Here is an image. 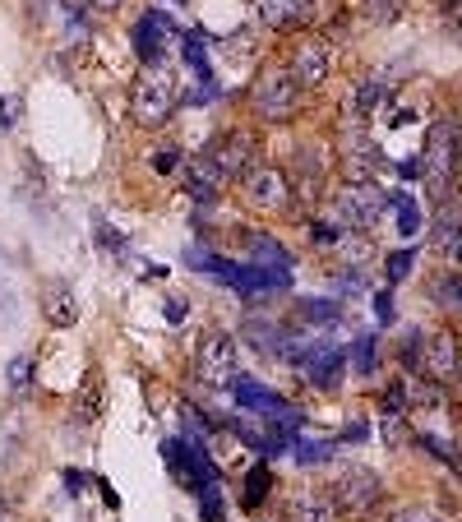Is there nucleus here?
<instances>
[{
	"label": "nucleus",
	"instance_id": "50",
	"mask_svg": "<svg viewBox=\"0 0 462 522\" xmlns=\"http://www.w3.org/2000/svg\"><path fill=\"white\" fill-rule=\"evenodd\" d=\"M458 162H462V144H458Z\"/></svg>",
	"mask_w": 462,
	"mask_h": 522
},
{
	"label": "nucleus",
	"instance_id": "46",
	"mask_svg": "<svg viewBox=\"0 0 462 522\" xmlns=\"http://www.w3.org/2000/svg\"><path fill=\"white\" fill-rule=\"evenodd\" d=\"M398 171H402V176H421V158H407V162H398Z\"/></svg>",
	"mask_w": 462,
	"mask_h": 522
},
{
	"label": "nucleus",
	"instance_id": "43",
	"mask_svg": "<svg viewBox=\"0 0 462 522\" xmlns=\"http://www.w3.org/2000/svg\"><path fill=\"white\" fill-rule=\"evenodd\" d=\"M444 19H449V24L458 28V37H462V0H444Z\"/></svg>",
	"mask_w": 462,
	"mask_h": 522
},
{
	"label": "nucleus",
	"instance_id": "14",
	"mask_svg": "<svg viewBox=\"0 0 462 522\" xmlns=\"http://www.w3.org/2000/svg\"><path fill=\"white\" fill-rule=\"evenodd\" d=\"M167 37H181V28L171 24L162 10L139 14L130 28V42H134V56H139V61H162V56H167Z\"/></svg>",
	"mask_w": 462,
	"mask_h": 522
},
{
	"label": "nucleus",
	"instance_id": "13",
	"mask_svg": "<svg viewBox=\"0 0 462 522\" xmlns=\"http://www.w3.org/2000/svg\"><path fill=\"white\" fill-rule=\"evenodd\" d=\"M287 70L296 74V84L301 88H319L333 74L329 42H324V37H301V42L292 47V65H287Z\"/></svg>",
	"mask_w": 462,
	"mask_h": 522
},
{
	"label": "nucleus",
	"instance_id": "6",
	"mask_svg": "<svg viewBox=\"0 0 462 522\" xmlns=\"http://www.w3.org/2000/svg\"><path fill=\"white\" fill-rule=\"evenodd\" d=\"M236 338L231 333H222V328H208V333H199L195 342V375L204 379V384H213V389H227V384H236Z\"/></svg>",
	"mask_w": 462,
	"mask_h": 522
},
{
	"label": "nucleus",
	"instance_id": "24",
	"mask_svg": "<svg viewBox=\"0 0 462 522\" xmlns=\"http://www.w3.org/2000/svg\"><path fill=\"white\" fill-rule=\"evenodd\" d=\"M268 490H273V472H268L264 462H255V467L245 472V509H259L268 499Z\"/></svg>",
	"mask_w": 462,
	"mask_h": 522
},
{
	"label": "nucleus",
	"instance_id": "30",
	"mask_svg": "<svg viewBox=\"0 0 462 522\" xmlns=\"http://www.w3.org/2000/svg\"><path fill=\"white\" fill-rule=\"evenodd\" d=\"M402 14V0H365V19L370 24H393Z\"/></svg>",
	"mask_w": 462,
	"mask_h": 522
},
{
	"label": "nucleus",
	"instance_id": "22",
	"mask_svg": "<svg viewBox=\"0 0 462 522\" xmlns=\"http://www.w3.org/2000/svg\"><path fill=\"white\" fill-rule=\"evenodd\" d=\"M204 42H208L204 33H181V56H185V65L195 70V79H199V84H208V79H213V65H208Z\"/></svg>",
	"mask_w": 462,
	"mask_h": 522
},
{
	"label": "nucleus",
	"instance_id": "42",
	"mask_svg": "<svg viewBox=\"0 0 462 522\" xmlns=\"http://www.w3.org/2000/svg\"><path fill=\"white\" fill-rule=\"evenodd\" d=\"M162 315H167V324H185V315H190V305H185V301H176V296H171V301H167V310H162Z\"/></svg>",
	"mask_w": 462,
	"mask_h": 522
},
{
	"label": "nucleus",
	"instance_id": "51",
	"mask_svg": "<svg viewBox=\"0 0 462 522\" xmlns=\"http://www.w3.org/2000/svg\"><path fill=\"white\" fill-rule=\"evenodd\" d=\"M458 375H462V370H458Z\"/></svg>",
	"mask_w": 462,
	"mask_h": 522
},
{
	"label": "nucleus",
	"instance_id": "36",
	"mask_svg": "<svg viewBox=\"0 0 462 522\" xmlns=\"http://www.w3.org/2000/svg\"><path fill=\"white\" fill-rule=\"evenodd\" d=\"M5 379H10L14 389H24L28 379H33V356H14L10 370H5Z\"/></svg>",
	"mask_w": 462,
	"mask_h": 522
},
{
	"label": "nucleus",
	"instance_id": "25",
	"mask_svg": "<svg viewBox=\"0 0 462 522\" xmlns=\"http://www.w3.org/2000/svg\"><path fill=\"white\" fill-rule=\"evenodd\" d=\"M347 365H352L356 375H370L379 365V338L375 333H365V338H356V347L347 352Z\"/></svg>",
	"mask_w": 462,
	"mask_h": 522
},
{
	"label": "nucleus",
	"instance_id": "18",
	"mask_svg": "<svg viewBox=\"0 0 462 522\" xmlns=\"http://www.w3.org/2000/svg\"><path fill=\"white\" fill-rule=\"evenodd\" d=\"M259 10L268 28H282V33H292V28L310 24V14H315V0H250Z\"/></svg>",
	"mask_w": 462,
	"mask_h": 522
},
{
	"label": "nucleus",
	"instance_id": "31",
	"mask_svg": "<svg viewBox=\"0 0 462 522\" xmlns=\"http://www.w3.org/2000/svg\"><path fill=\"white\" fill-rule=\"evenodd\" d=\"M421 342H426V333H421V328H407V333H402V365H407V370H416V361H421Z\"/></svg>",
	"mask_w": 462,
	"mask_h": 522
},
{
	"label": "nucleus",
	"instance_id": "8",
	"mask_svg": "<svg viewBox=\"0 0 462 522\" xmlns=\"http://www.w3.org/2000/svg\"><path fill=\"white\" fill-rule=\"evenodd\" d=\"M338 167L347 181H375L379 148L365 130V121H342L338 125Z\"/></svg>",
	"mask_w": 462,
	"mask_h": 522
},
{
	"label": "nucleus",
	"instance_id": "29",
	"mask_svg": "<svg viewBox=\"0 0 462 522\" xmlns=\"http://www.w3.org/2000/svg\"><path fill=\"white\" fill-rule=\"evenodd\" d=\"M412 268H416V250H412V245H407V250H393V255H384V273H389L393 287H398V282L407 278Z\"/></svg>",
	"mask_w": 462,
	"mask_h": 522
},
{
	"label": "nucleus",
	"instance_id": "39",
	"mask_svg": "<svg viewBox=\"0 0 462 522\" xmlns=\"http://www.w3.org/2000/svg\"><path fill=\"white\" fill-rule=\"evenodd\" d=\"M98 245H102V250H121V245H125V236H121V231H116V227H107V222L98 218Z\"/></svg>",
	"mask_w": 462,
	"mask_h": 522
},
{
	"label": "nucleus",
	"instance_id": "4",
	"mask_svg": "<svg viewBox=\"0 0 462 522\" xmlns=\"http://www.w3.org/2000/svg\"><path fill=\"white\" fill-rule=\"evenodd\" d=\"M384 208H389V195L375 181H347L333 195V218H338L342 231H375Z\"/></svg>",
	"mask_w": 462,
	"mask_h": 522
},
{
	"label": "nucleus",
	"instance_id": "28",
	"mask_svg": "<svg viewBox=\"0 0 462 522\" xmlns=\"http://www.w3.org/2000/svg\"><path fill=\"white\" fill-rule=\"evenodd\" d=\"M102 412V375L98 370H88V379H84V393H79V416H93Z\"/></svg>",
	"mask_w": 462,
	"mask_h": 522
},
{
	"label": "nucleus",
	"instance_id": "7",
	"mask_svg": "<svg viewBox=\"0 0 462 522\" xmlns=\"http://www.w3.org/2000/svg\"><path fill=\"white\" fill-rule=\"evenodd\" d=\"M231 393H236V407H245V412L259 416V421L278 425V430H292V435L301 430L305 416L296 412V407L282 398V393L268 389V384H255V379H236V384H231Z\"/></svg>",
	"mask_w": 462,
	"mask_h": 522
},
{
	"label": "nucleus",
	"instance_id": "10",
	"mask_svg": "<svg viewBox=\"0 0 462 522\" xmlns=\"http://www.w3.org/2000/svg\"><path fill=\"white\" fill-rule=\"evenodd\" d=\"M292 361H296V370H301L305 384H310V389H319V393H338L342 375H347V352H342V347H333V342L301 347Z\"/></svg>",
	"mask_w": 462,
	"mask_h": 522
},
{
	"label": "nucleus",
	"instance_id": "17",
	"mask_svg": "<svg viewBox=\"0 0 462 522\" xmlns=\"http://www.w3.org/2000/svg\"><path fill=\"white\" fill-rule=\"evenodd\" d=\"M42 315L51 328H74L79 324V301H74V287L65 278L42 282Z\"/></svg>",
	"mask_w": 462,
	"mask_h": 522
},
{
	"label": "nucleus",
	"instance_id": "26",
	"mask_svg": "<svg viewBox=\"0 0 462 522\" xmlns=\"http://www.w3.org/2000/svg\"><path fill=\"white\" fill-rule=\"evenodd\" d=\"M333 449H338V439H296L292 453L301 467H315V462H329Z\"/></svg>",
	"mask_w": 462,
	"mask_h": 522
},
{
	"label": "nucleus",
	"instance_id": "45",
	"mask_svg": "<svg viewBox=\"0 0 462 522\" xmlns=\"http://www.w3.org/2000/svg\"><path fill=\"white\" fill-rule=\"evenodd\" d=\"M365 435H370V425H361V421L342 430V439H347V444H352V439H365Z\"/></svg>",
	"mask_w": 462,
	"mask_h": 522
},
{
	"label": "nucleus",
	"instance_id": "37",
	"mask_svg": "<svg viewBox=\"0 0 462 522\" xmlns=\"http://www.w3.org/2000/svg\"><path fill=\"white\" fill-rule=\"evenodd\" d=\"M181 162H185V153H181V148H162L158 158H153V171H162V176H167V171H176V167H181Z\"/></svg>",
	"mask_w": 462,
	"mask_h": 522
},
{
	"label": "nucleus",
	"instance_id": "41",
	"mask_svg": "<svg viewBox=\"0 0 462 522\" xmlns=\"http://www.w3.org/2000/svg\"><path fill=\"white\" fill-rule=\"evenodd\" d=\"M393 522H444V518L430 513V509H398V513H393Z\"/></svg>",
	"mask_w": 462,
	"mask_h": 522
},
{
	"label": "nucleus",
	"instance_id": "12",
	"mask_svg": "<svg viewBox=\"0 0 462 522\" xmlns=\"http://www.w3.org/2000/svg\"><path fill=\"white\" fill-rule=\"evenodd\" d=\"M379 495H384V486H379L375 472H365V467H352V472H342V481L333 486V499H338L342 513H352V518H361V513H370L379 504Z\"/></svg>",
	"mask_w": 462,
	"mask_h": 522
},
{
	"label": "nucleus",
	"instance_id": "9",
	"mask_svg": "<svg viewBox=\"0 0 462 522\" xmlns=\"http://www.w3.org/2000/svg\"><path fill=\"white\" fill-rule=\"evenodd\" d=\"M241 195L259 213H278V208L292 204V185H287V176L273 162H250L241 171Z\"/></svg>",
	"mask_w": 462,
	"mask_h": 522
},
{
	"label": "nucleus",
	"instance_id": "15",
	"mask_svg": "<svg viewBox=\"0 0 462 522\" xmlns=\"http://www.w3.org/2000/svg\"><path fill=\"white\" fill-rule=\"evenodd\" d=\"M204 153L218 162L227 181H241V171L255 162V134H250V130H227V134H218Z\"/></svg>",
	"mask_w": 462,
	"mask_h": 522
},
{
	"label": "nucleus",
	"instance_id": "48",
	"mask_svg": "<svg viewBox=\"0 0 462 522\" xmlns=\"http://www.w3.org/2000/svg\"><path fill=\"white\" fill-rule=\"evenodd\" d=\"M93 5H102V10H116V5H121V0H93Z\"/></svg>",
	"mask_w": 462,
	"mask_h": 522
},
{
	"label": "nucleus",
	"instance_id": "19",
	"mask_svg": "<svg viewBox=\"0 0 462 522\" xmlns=\"http://www.w3.org/2000/svg\"><path fill=\"white\" fill-rule=\"evenodd\" d=\"M338 499L324 490H301L292 499V522H338Z\"/></svg>",
	"mask_w": 462,
	"mask_h": 522
},
{
	"label": "nucleus",
	"instance_id": "49",
	"mask_svg": "<svg viewBox=\"0 0 462 522\" xmlns=\"http://www.w3.org/2000/svg\"><path fill=\"white\" fill-rule=\"evenodd\" d=\"M0 522H5V504H0Z\"/></svg>",
	"mask_w": 462,
	"mask_h": 522
},
{
	"label": "nucleus",
	"instance_id": "3",
	"mask_svg": "<svg viewBox=\"0 0 462 522\" xmlns=\"http://www.w3.org/2000/svg\"><path fill=\"white\" fill-rule=\"evenodd\" d=\"M458 125H449V121H439L435 130H430V139H426V148H421V176H426V185H430V199L435 204H444V199H453V167H458Z\"/></svg>",
	"mask_w": 462,
	"mask_h": 522
},
{
	"label": "nucleus",
	"instance_id": "16",
	"mask_svg": "<svg viewBox=\"0 0 462 522\" xmlns=\"http://www.w3.org/2000/svg\"><path fill=\"white\" fill-rule=\"evenodd\" d=\"M241 241H245V250H250V264H259V268H273V273H292V250L278 241V236H268V231H255V227H245L241 231Z\"/></svg>",
	"mask_w": 462,
	"mask_h": 522
},
{
	"label": "nucleus",
	"instance_id": "23",
	"mask_svg": "<svg viewBox=\"0 0 462 522\" xmlns=\"http://www.w3.org/2000/svg\"><path fill=\"white\" fill-rule=\"evenodd\" d=\"M296 315L310 319V324H338L342 305L333 296H305V301H296Z\"/></svg>",
	"mask_w": 462,
	"mask_h": 522
},
{
	"label": "nucleus",
	"instance_id": "33",
	"mask_svg": "<svg viewBox=\"0 0 462 522\" xmlns=\"http://www.w3.org/2000/svg\"><path fill=\"white\" fill-rule=\"evenodd\" d=\"M19 116H24V98H19V93H5V98H0V130H14Z\"/></svg>",
	"mask_w": 462,
	"mask_h": 522
},
{
	"label": "nucleus",
	"instance_id": "40",
	"mask_svg": "<svg viewBox=\"0 0 462 522\" xmlns=\"http://www.w3.org/2000/svg\"><path fill=\"white\" fill-rule=\"evenodd\" d=\"M375 319H379V328L393 324V292H379L375 296Z\"/></svg>",
	"mask_w": 462,
	"mask_h": 522
},
{
	"label": "nucleus",
	"instance_id": "32",
	"mask_svg": "<svg viewBox=\"0 0 462 522\" xmlns=\"http://www.w3.org/2000/svg\"><path fill=\"white\" fill-rule=\"evenodd\" d=\"M416 439H421V444H426V449L435 453V458H444V462H449V467H453V472L462 476V458H458V449H449V444H444V439H439V435H416Z\"/></svg>",
	"mask_w": 462,
	"mask_h": 522
},
{
	"label": "nucleus",
	"instance_id": "35",
	"mask_svg": "<svg viewBox=\"0 0 462 522\" xmlns=\"http://www.w3.org/2000/svg\"><path fill=\"white\" fill-rule=\"evenodd\" d=\"M310 236H315V245H342L347 231H342L338 222H310Z\"/></svg>",
	"mask_w": 462,
	"mask_h": 522
},
{
	"label": "nucleus",
	"instance_id": "1",
	"mask_svg": "<svg viewBox=\"0 0 462 522\" xmlns=\"http://www.w3.org/2000/svg\"><path fill=\"white\" fill-rule=\"evenodd\" d=\"M176 102H181V88H176V70L171 61H139V74L130 84V121L139 130H162V125L176 116Z\"/></svg>",
	"mask_w": 462,
	"mask_h": 522
},
{
	"label": "nucleus",
	"instance_id": "34",
	"mask_svg": "<svg viewBox=\"0 0 462 522\" xmlns=\"http://www.w3.org/2000/svg\"><path fill=\"white\" fill-rule=\"evenodd\" d=\"M407 412V384H389V389H384V416H402Z\"/></svg>",
	"mask_w": 462,
	"mask_h": 522
},
{
	"label": "nucleus",
	"instance_id": "21",
	"mask_svg": "<svg viewBox=\"0 0 462 522\" xmlns=\"http://www.w3.org/2000/svg\"><path fill=\"white\" fill-rule=\"evenodd\" d=\"M389 208H393V227H398V236H407V241H412L416 231L426 227V218H421V204H416L412 195H389Z\"/></svg>",
	"mask_w": 462,
	"mask_h": 522
},
{
	"label": "nucleus",
	"instance_id": "5",
	"mask_svg": "<svg viewBox=\"0 0 462 522\" xmlns=\"http://www.w3.org/2000/svg\"><path fill=\"white\" fill-rule=\"evenodd\" d=\"M162 453H167L171 472H176V481H181L185 490L199 495V490H208V486H222L218 462L208 458V444H199V439H167Z\"/></svg>",
	"mask_w": 462,
	"mask_h": 522
},
{
	"label": "nucleus",
	"instance_id": "11",
	"mask_svg": "<svg viewBox=\"0 0 462 522\" xmlns=\"http://www.w3.org/2000/svg\"><path fill=\"white\" fill-rule=\"evenodd\" d=\"M462 370V347H458V333H426V342H421V361H416V375L435 379V384H449V379H458Z\"/></svg>",
	"mask_w": 462,
	"mask_h": 522
},
{
	"label": "nucleus",
	"instance_id": "38",
	"mask_svg": "<svg viewBox=\"0 0 462 522\" xmlns=\"http://www.w3.org/2000/svg\"><path fill=\"white\" fill-rule=\"evenodd\" d=\"M61 481H65V495H84L93 476H88V472H74V467H65V472H61Z\"/></svg>",
	"mask_w": 462,
	"mask_h": 522
},
{
	"label": "nucleus",
	"instance_id": "20",
	"mask_svg": "<svg viewBox=\"0 0 462 522\" xmlns=\"http://www.w3.org/2000/svg\"><path fill=\"white\" fill-rule=\"evenodd\" d=\"M379 107V79H361L352 88V98L342 102V121H365L370 125V111Z\"/></svg>",
	"mask_w": 462,
	"mask_h": 522
},
{
	"label": "nucleus",
	"instance_id": "2",
	"mask_svg": "<svg viewBox=\"0 0 462 522\" xmlns=\"http://www.w3.org/2000/svg\"><path fill=\"white\" fill-rule=\"evenodd\" d=\"M250 107L268 125L292 121L296 111H301V84H296V74L287 65H268L255 79V88H250Z\"/></svg>",
	"mask_w": 462,
	"mask_h": 522
},
{
	"label": "nucleus",
	"instance_id": "47",
	"mask_svg": "<svg viewBox=\"0 0 462 522\" xmlns=\"http://www.w3.org/2000/svg\"><path fill=\"white\" fill-rule=\"evenodd\" d=\"M33 10H37V19H47V14H51V0H33Z\"/></svg>",
	"mask_w": 462,
	"mask_h": 522
},
{
	"label": "nucleus",
	"instance_id": "27",
	"mask_svg": "<svg viewBox=\"0 0 462 522\" xmlns=\"http://www.w3.org/2000/svg\"><path fill=\"white\" fill-rule=\"evenodd\" d=\"M199 518L204 522H227V499H222V486H208L199 490Z\"/></svg>",
	"mask_w": 462,
	"mask_h": 522
},
{
	"label": "nucleus",
	"instance_id": "44",
	"mask_svg": "<svg viewBox=\"0 0 462 522\" xmlns=\"http://www.w3.org/2000/svg\"><path fill=\"white\" fill-rule=\"evenodd\" d=\"M93 486L102 490V499H107L111 509H121V495H116V490H111V481H102V476H93Z\"/></svg>",
	"mask_w": 462,
	"mask_h": 522
}]
</instances>
